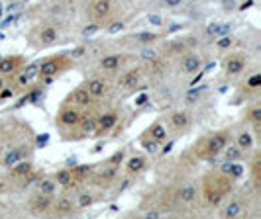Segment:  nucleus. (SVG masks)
Returning a JSON list of instances; mask_svg holds the SVG:
<instances>
[{"mask_svg":"<svg viewBox=\"0 0 261 219\" xmlns=\"http://www.w3.org/2000/svg\"><path fill=\"white\" fill-rule=\"evenodd\" d=\"M230 141V131H218L214 133L212 137H208V143H206V155L216 157L218 153H222L226 149V145Z\"/></svg>","mask_w":261,"mask_h":219,"instance_id":"f257e3e1","label":"nucleus"},{"mask_svg":"<svg viewBox=\"0 0 261 219\" xmlns=\"http://www.w3.org/2000/svg\"><path fill=\"white\" fill-rule=\"evenodd\" d=\"M51 196L49 194H41L39 192V196H36L34 200H32V209L36 211V213H45L49 207H51Z\"/></svg>","mask_w":261,"mask_h":219,"instance_id":"f03ea898","label":"nucleus"},{"mask_svg":"<svg viewBox=\"0 0 261 219\" xmlns=\"http://www.w3.org/2000/svg\"><path fill=\"white\" fill-rule=\"evenodd\" d=\"M59 61H61V59H57V57L45 59L43 63L39 65V77L49 78V77H53V75H57V71H59Z\"/></svg>","mask_w":261,"mask_h":219,"instance_id":"7ed1b4c3","label":"nucleus"},{"mask_svg":"<svg viewBox=\"0 0 261 219\" xmlns=\"http://www.w3.org/2000/svg\"><path fill=\"white\" fill-rule=\"evenodd\" d=\"M244 65H246V59H244L242 55H234V57H230L228 63H226V73H228L230 77L240 75V73L244 71Z\"/></svg>","mask_w":261,"mask_h":219,"instance_id":"20e7f679","label":"nucleus"},{"mask_svg":"<svg viewBox=\"0 0 261 219\" xmlns=\"http://www.w3.org/2000/svg\"><path fill=\"white\" fill-rule=\"evenodd\" d=\"M220 170H222L224 176H230V178H240V176L244 174V170H246V168L242 167V165H238L236 161H226Z\"/></svg>","mask_w":261,"mask_h":219,"instance_id":"39448f33","label":"nucleus"},{"mask_svg":"<svg viewBox=\"0 0 261 219\" xmlns=\"http://www.w3.org/2000/svg\"><path fill=\"white\" fill-rule=\"evenodd\" d=\"M177 198H179V202H183V204H193L196 198V186L195 184H183V186L179 188Z\"/></svg>","mask_w":261,"mask_h":219,"instance_id":"423d86ee","label":"nucleus"},{"mask_svg":"<svg viewBox=\"0 0 261 219\" xmlns=\"http://www.w3.org/2000/svg\"><path fill=\"white\" fill-rule=\"evenodd\" d=\"M59 121H61L63 126H67V128H73V126H77L79 121H81V114H79L77 110L69 108V110H63V112H61Z\"/></svg>","mask_w":261,"mask_h":219,"instance_id":"0eeeda50","label":"nucleus"},{"mask_svg":"<svg viewBox=\"0 0 261 219\" xmlns=\"http://www.w3.org/2000/svg\"><path fill=\"white\" fill-rule=\"evenodd\" d=\"M110 10H112L110 0H94V4H92V16L94 18H105L110 14Z\"/></svg>","mask_w":261,"mask_h":219,"instance_id":"6e6552de","label":"nucleus"},{"mask_svg":"<svg viewBox=\"0 0 261 219\" xmlns=\"http://www.w3.org/2000/svg\"><path fill=\"white\" fill-rule=\"evenodd\" d=\"M138 82H140V71L138 69H132V71H128L124 77L120 78L118 86H122V88H134Z\"/></svg>","mask_w":261,"mask_h":219,"instance_id":"1a4fd4ad","label":"nucleus"},{"mask_svg":"<svg viewBox=\"0 0 261 219\" xmlns=\"http://www.w3.org/2000/svg\"><path fill=\"white\" fill-rule=\"evenodd\" d=\"M55 184L63 186V188H71L73 186V170L69 168H61L55 172Z\"/></svg>","mask_w":261,"mask_h":219,"instance_id":"9d476101","label":"nucleus"},{"mask_svg":"<svg viewBox=\"0 0 261 219\" xmlns=\"http://www.w3.org/2000/svg\"><path fill=\"white\" fill-rule=\"evenodd\" d=\"M26 155H28V149H24V147L12 149V151H8V153L4 155V165H6V167H14L18 161H22Z\"/></svg>","mask_w":261,"mask_h":219,"instance_id":"9b49d317","label":"nucleus"},{"mask_svg":"<svg viewBox=\"0 0 261 219\" xmlns=\"http://www.w3.org/2000/svg\"><path fill=\"white\" fill-rule=\"evenodd\" d=\"M57 38H59V32H57V27H53V26L43 27V29L39 32V41H41L43 45H49L53 41H57Z\"/></svg>","mask_w":261,"mask_h":219,"instance_id":"f8f14e48","label":"nucleus"},{"mask_svg":"<svg viewBox=\"0 0 261 219\" xmlns=\"http://www.w3.org/2000/svg\"><path fill=\"white\" fill-rule=\"evenodd\" d=\"M202 65V59L198 55H187L183 59V71L185 73H196Z\"/></svg>","mask_w":261,"mask_h":219,"instance_id":"ddd939ff","label":"nucleus"},{"mask_svg":"<svg viewBox=\"0 0 261 219\" xmlns=\"http://www.w3.org/2000/svg\"><path fill=\"white\" fill-rule=\"evenodd\" d=\"M36 77H39V65H36V63H30L26 67V71L20 75V78H18V82L20 84H28L30 80H34Z\"/></svg>","mask_w":261,"mask_h":219,"instance_id":"4468645a","label":"nucleus"},{"mask_svg":"<svg viewBox=\"0 0 261 219\" xmlns=\"http://www.w3.org/2000/svg\"><path fill=\"white\" fill-rule=\"evenodd\" d=\"M204 196H206V202H208V204H212V206H218V204L222 202L224 192H222V190H218L216 186H206V188H204Z\"/></svg>","mask_w":261,"mask_h":219,"instance_id":"2eb2a0df","label":"nucleus"},{"mask_svg":"<svg viewBox=\"0 0 261 219\" xmlns=\"http://www.w3.org/2000/svg\"><path fill=\"white\" fill-rule=\"evenodd\" d=\"M30 172H32V165L26 163L24 159H22V161H18V163L12 167L14 178H24V176H30Z\"/></svg>","mask_w":261,"mask_h":219,"instance_id":"dca6fc26","label":"nucleus"},{"mask_svg":"<svg viewBox=\"0 0 261 219\" xmlns=\"http://www.w3.org/2000/svg\"><path fill=\"white\" fill-rule=\"evenodd\" d=\"M87 90H89V94L91 96H105L106 94V84L105 80H98V78H94V80H91L89 82V86H87Z\"/></svg>","mask_w":261,"mask_h":219,"instance_id":"f3484780","label":"nucleus"},{"mask_svg":"<svg viewBox=\"0 0 261 219\" xmlns=\"http://www.w3.org/2000/svg\"><path fill=\"white\" fill-rule=\"evenodd\" d=\"M71 100L75 104H79V106H89L92 100V96L89 94V90L87 88H79V90L73 92V96H71Z\"/></svg>","mask_w":261,"mask_h":219,"instance_id":"a211bd4d","label":"nucleus"},{"mask_svg":"<svg viewBox=\"0 0 261 219\" xmlns=\"http://www.w3.org/2000/svg\"><path fill=\"white\" fill-rule=\"evenodd\" d=\"M116 123H118L116 114H105V116L98 119V129H100V131H110Z\"/></svg>","mask_w":261,"mask_h":219,"instance_id":"6ab92c4d","label":"nucleus"},{"mask_svg":"<svg viewBox=\"0 0 261 219\" xmlns=\"http://www.w3.org/2000/svg\"><path fill=\"white\" fill-rule=\"evenodd\" d=\"M169 123L175 129H183V128H187V123H189V116H187L185 112H175V114H171Z\"/></svg>","mask_w":261,"mask_h":219,"instance_id":"aec40b11","label":"nucleus"},{"mask_svg":"<svg viewBox=\"0 0 261 219\" xmlns=\"http://www.w3.org/2000/svg\"><path fill=\"white\" fill-rule=\"evenodd\" d=\"M120 65H122V57H120V55H108V57H105V59L100 61V67H102L105 71H114Z\"/></svg>","mask_w":261,"mask_h":219,"instance_id":"412c9836","label":"nucleus"},{"mask_svg":"<svg viewBox=\"0 0 261 219\" xmlns=\"http://www.w3.org/2000/svg\"><path fill=\"white\" fill-rule=\"evenodd\" d=\"M232 32V26L230 24H212L208 27L210 36H216V38H222V36H230Z\"/></svg>","mask_w":261,"mask_h":219,"instance_id":"4be33fe9","label":"nucleus"},{"mask_svg":"<svg viewBox=\"0 0 261 219\" xmlns=\"http://www.w3.org/2000/svg\"><path fill=\"white\" fill-rule=\"evenodd\" d=\"M242 204H240V200H234V202H230L228 206H226V209H224V215L226 217H240L242 215Z\"/></svg>","mask_w":261,"mask_h":219,"instance_id":"5701e85b","label":"nucleus"},{"mask_svg":"<svg viewBox=\"0 0 261 219\" xmlns=\"http://www.w3.org/2000/svg\"><path fill=\"white\" fill-rule=\"evenodd\" d=\"M149 135H151V139H155L157 143H163L167 139V129L163 128L161 123H155L153 128L149 129Z\"/></svg>","mask_w":261,"mask_h":219,"instance_id":"b1692460","label":"nucleus"},{"mask_svg":"<svg viewBox=\"0 0 261 219\" xmlns=\"http://www.w3.org/2000/svg\"><path fill=\"white\" fill-rule=\"evenodd\" d=\"M251 145H253V137L249 135L248 131H242V133L238 135V147H240L242 151H248V149H251Z\"/></svg>","mask_w":261,"mask_h":219,"instance_id":"393cba45","label":"nucleus"},{"mask_svg":"<svg viewBox=\"0 0 261 219\" xmlns=\"http://www.w3.org/2000/svg\"><path fill=\"white\" fill-rule=\"evenodd\" d=\"M16 65H18V59H16V57L0 59V73H2V75H8V73H12L14 69H16Z\"/></svg>","mask_w":261,"mask_h":219,"instance_id":"a878e982","label":"nucleus"},{"mask_svg":"<svg viewBox=\"0 0 261 219\" xmlns=\"http://www.w3.org/2000/svg\"><path fill=\"white\" fill-rule=\"evenodd\" d=\"M144 167H145L144 157H132L130 161H128V170L130 172H140V170H144Z\"/></svg>","mask_w":261,"mask_h":219,"instance_id":"bb28decb","label":"nucleus"},{"mask_svg":"<svg viewBox=\"0 0 261 219\" xmlns=\"http://www.w3.org/2000/svg\"><path fill=\"white\" fill-rule=\"evenodd\" d=\"M83 131H85V133H89V135L96 133V131H98V119H94V117H87V119L83 121Z\"/></svg>","mask_w":261,"mask_h":219,"instance_id":"cd10ccee","label":"nucleus"},{"mask_svg":"<svg viewBox=\"0 0 261 219\" xmlns=\"http://www.w3.org/2000/svg\"><path fill=\"white\" fill-rule=\"evenodd\" d=\"M202 90H204V86H198V88H196V86H193L191 90L187 92V96H185V100H187V102H189V104H195L196 100L200 98V94H202Z\"/></svg>","mask_w":261,"mask_h":219,"instance_id":"c85d7f7f","label":"nucleus"},{"mask_svg":"<svg viewBox=\"0 0 261 219\" xmlns=\"http://www.w3.org/2000/svg\"><path fill=\"white\" fill-rule=\"evenodd\" d=\"M55 209H57V213H69V211L73 209V202L63 198V200H59V202L55 204Z\"/></svg>","mask_w":261,"mask_h":219,"instance_id":"c756f323","label":"nucleus"},{"mask_svg":"<svg viewBox=\"0 0 261 219\" xmlns=\"http://www.w3.org/2000/svg\"><path fill=\"white\" fill-rule=\"evenodd\" d=\"M55 188H57L55 182L49 180V178H45V180L39 182V192L41 194H49V196H51V194L55 192Z\"/></svg>","mask_w":261,"mask_h":219,"instance_id":"7c9ffc66","label":"nucleus"},{"mask_svg":"<svg viewBox=\"0 0 261 219\" xmlns=\"http://www.w3.org/2000/svg\"><path fill=\"white\" fill-rule=\"evenodd\" d=\"M240 157H242V149L240 147H228L226 149V161H240Z\"/></svg>","mask_w":261,"mask_h":219,"instance_id":"2f4dec72","label":"nucleus"},{"mask_svg":"<svg viewBox=\"0 0 261 219\" xmlns=\"http://www.w3.org/2000/svg\"><path fill=\"white\" fill-rule=\"evenodd\" d=\"M136 39L140 41V43H144V45H149V43H153L157 39V34H151V32H145V34H138Z\"/></svg>","mask_w":261,"mask_h":219,"instance_id":"473e14b6","label":"nucleus"},{"mask_svg":"<svg viewBox=\"0 0 261 219\" xmlns=\"http://www.w3.org/2000/svg\"><path fill=\"white\" fill-rule=\"evenodd\" d=\"M116 176V165H112L110 168H105L100 174H98V180H110V178H114Z\"/></svg>","mask_w":261,"mask_h":219,"instance_id":"72a5a7b5","label":"nucleus"},{"mask_svg":"<svg viewBox=\"0 0 261 219\" xmlns=\"http://www.w3.org/2000/svg\"><path fill=\"white\" fill-rule=\"evenodd\" d=\"M232 38L230 36H222V38H218V41H216V47L218 49H228V47H232Z\"/></svg>","mask_w":261,"mask_h":219,"instance_id":"f704fd0d","label":"nucleus"},{"mask_svg":"<svg viewBox=\"0 0 261 219\" xmlns=\"http://www.w3.org/2000/svg\"><path fill=\"white\" fill-rule=\"evenodd\" d=\"M91 204H92V196H91V194H83V196H81V198L77 200V206L81 207V209H83V207H89Z\"/></svg>","mask_w":261,"mask_h":219,"instance_id":"c9c22d12","label":"nucleus"},{"mask_svg":"<svg viewBox=\"0 0 261 219\" xmlns=\"http://www.w3.org/2000/svg\"><path fill=\"white\" fill-rule=\"evenodd\" d=\"M142 145H144V149L147 151V153H157V151H159V143H157L155 139H151V141H144Z\"/></svg>","mask_w":261,"mask_h":219,"instance_id":"e433bc0d","label":"nucleus"},{"mask_svg":"<svg viewBox=\"0 0 261 219\" xmlns=\"http://www.w3.org/2000/svg\"><path fill=\"white\" fill-rule=\"evenodd\" d=\"M259 165H261V159H259V155H257L253 159V165H251V172H253L255 182H259Z\"/></svg>","mask_w":261,"mask_h":219,"instance_id":"4c0bfd02","label":"nucleus"},{"mask_svg":"<svg viewBox=\"0 0 261 219\" xmlns=\"http://www.w3.org/2000/svg\"><path fill=\"white\" fill-rule=\"evenodd\" d=\"M249 117H251V121H253L255 126L259 123V121H261V108H259V106H255V108L251 110V114H249Z\"/></svg>","mask_w":261,"mask_h":219,"instance_id":"58836bf2","label":"nucleus"},{"mask_svg":"<svg viewBox=\"0 0 261 219\" xmlns=\"http://www.w3.org/2000/svg\"><path fill=\"white\" fill-rule=\"evenodd\" d=\"M142 59H144V61H151V59H155V51H153L151 47H145L144 51H142Z\"/></svg>","mask_w":261,"mask_h":219,"instance_id":"ea45409f","label":"nucleus"},{"mask_svg":"<svg viewBox=\"0 0 261 219\" xmlns=\"http://www.w3.org/2000/svg\"><path fill=\"white\" fill-rule=\"evenodd\" d=\"M47 141H49V133H41V135H38V141H36V145L41 149V147H45V145H47Z\"/></svg>","mask_w":261,"mask_h":219,"instance_id":"a19ab883","label":"nucleus"},{"mask_svg":"<svg viewBox=\"0 0 261 219\" xmlns=\"http://www.w3.org/2000/svg\"><path fill=\"white\" fill-rule=\"evenodd\" d=\"M122 29H124V24L122 22H114V24H110V27H108V34H118Z\"/></svg>","mask_w":261,"mask_h":219,"instance_id":"79ce46f5","label":"nucleus"},{"mask_svg":"<svg viewBox=\"0 0 261 219\" xmlns=\"http://www.w3.org/2000/svg\"><path fill=\"white\" fill-rule=\"evenodd\" d=\"M12 94H14V90L12 88H0V100H8V98H12Z\"/></svg>","mask_w":261,"mask_h":219,"instance_id":"37998d69","label":"nucleus"},{"mask_svg":"<svg viewBox=\"0 0 261 219\" xmlns=\"http://www.w3.org/2000/svg\"><path fill=\"white\" fill-rule=\"evenodd\" d=\"M248 84L251 86V88H257V86L261 84V75H253V77L248 80Z\"/></svg>","mask_w":261,"mask_h":219,"instance_id":"c03bdc74","label":"nucleus"},{"mask_svg":"<svg viewBox=\"0 0 261 219\" xmlns=\"http://www.w3.org/2000/svg\"><path fill=\"white\" fill-rule=\"evenodd\" d=\"M122 161H124V151H118V153H114V157L110 159L112 165H118V163H122Z\"/></svg>","mask_w":261,"mask_h":219,"instance_id":"a18cd8bd","label":"nucleus"},{"mask_svg":"<svg viewBox=\"0 0 261 219\" xmlns=\"http://www.w3.org/2000/svg\"><path fill=\"white\" fill-rule=\"evenodd\" d=\"M163 4H165L167 8H177V6L183 4V0H163Z\"/></svg>","mask_w":261,"mask_h":219,"instance_id":"49530a36","label":"nucleus"},{"mask_svg":"<svg viewBox=\"0 0 261 219\" xmlns=\"http://www.w3.org/2000/svg\"><path fill=\"white\" fill-rule=\"evenodd\" d=\"M147 22L153 24V26H161V18L155 16V14H149V16H147Z\"/></svg>","mask_w":261,"mask_h":219,"instance_id":"de8ad7c7","label":"nucleus"},{"mask_svg":"<svg viewBox=\"0 0 261 219\" xmlns=\"http://www.w3.org/2000/svg\"><path fill=\"white\" fill-rule=\"evenodd\" d=\"M96 29H100V27L96 26V24H91V26L85 27V32H83V34H85V36H92V34L96 32Z\"/></svg>","mask_w":261,"mask_h":219,"instance_id":"09e8293b","label":"nucleus"},{"mask_svg":"<svg viewBox=\"0 0 261 219\" xmlns=\"http://www.w3.org/2000/svg\"><path fill=\"white\" fill-rule=\"evenodd\" d=\"M222 6L226 8V10H232L236 4H234V0H222Z\"/></svg>","mask_w":261,"mask_h":219,"instance_id":"8fccbe9b","label":"nucleus"},{"mask_svg":"<svg viewBox=\"0 0 261 219\" xmlns=\"http://www.w3.org/2000/svg\"><path fill=\"white\" fill-rule=\"evenodd\" d=\"M145 100H147V94H142V96H138V98H136V106H142Z\"/></svg>","mask_w":261,"mask_h":219,"instance_id":"3c124183","label":"nucleus"},{"mask_svg":"<svg viewBox=\"0 0 261 219\" xmlns=\"http://www.w3.org/2000/svg\"><path fill=\"white\" fill-rule=\"evenodd\" d=\"M202 77H204V75H202V73H198V77L193 78V80H191V86H196V84H198V82L202 80Z\"/></svg>","mask_w":261,"mask_h":219,"instance_id":"603ef678","label":"nucleus"},{"mask_svg":"<svg viewBox=\"0 0 261 219\" xmlns=\"http://www.w3.org/2000/svg\"><path fill=\"white\" fill-rule=\"evenodd\" d=\"M145 217H149V219H157V217H159V213H157V211H147V213H145Z\"/></svg>","mask_w":261,"mask_h":219,"instance_id":"864d4df0","label":"nucleus"},{"mask_svg":"<svg viewBox=\"0 0 261 219\" xmlns=\"http://www.w3.org/2000/svg\"><path fill=\"white\" fill-rule=\"evenodd\" d=\"M171 149H173V141H171V143H167V145H165V147H163V155H167V153H169Z\"/></svg>","mask_w":261,"mask_h":219,"instance_id":"5fc2aeb1","label":"nucleus"},{"mask_svg":"<svg viewBox=\"0 0 261 219\" xmlns=\"http://www.w3.org/2000/svg\"><path fill=\"white\" fill-rule=\"evenodd\" d=\"M251 4H253V0H248V2H244V4L240 6V10H246V8H249Z\"/></svg>","mask_w":261,"mask_h":219,"instance_id":"6e6d98bb","label":"nucleus"},{"mask_svg":"<svg viewBox=\"0 0 261 219\" xmlns=\"http://www.w3.org/2000/svg\"><path fill=\"white\" fill-rule=\"evenodd\" d=\"M87 170H89V167H79V168H77V172H79V174H85Z\"/></svg>","mask_w":261,"mask_h":219,"instance_id":"4d7b16f0","label":"nucleus"},{"mask_svg":"<svg viewBox=\"0 0 261 219\" xmlns=\"http://www.w3.org/2000/svg\"><path fill=\"white\" fill-rule=\"evenodd\" d=\"M179 29H181V26H179V24H175V26L169 27V32H179Z\"/></svg>","mask_w":261,"mask_h":219,"instance_id":"13d9d810","label":"nucleus"},{"mask_svg":"<svg viewBox=\"0 0 261 219\" xmlns=\"http://www.w3.org/2000/svg\"><path fill=\"white\" fill-rule=\"evenodd\" d=\"M67 165H77V159H67Z\"/></svg>","mask_w":261,"mask_h":219,"instance_id":"bf43d9fd","label":"nucleus"},{"mask_svg":"<svg viewBox=\"0 0 261 219\" xmlns=\"http://www.w3.org/2000/svg\"><path fill=\"white\" fill-rule=\"evenodd\" d=\"M2 86H4V82H2V78H0V88H2Z\"/></svg>","mask_w":261,"mask_h":219,"instance_id":"052dcab7","label":"nucleus"},{"mask_svg":"<svg viewBox=\"0 0 261 219\" xmlns=\"http://www.w3.org/2000/svg\"><path fill=\"white\" fill-rule=\"evenodd\" d=\"M0 190H2V184H0Z\"/></svg>","mask_w":261,"mask_h":219,"instance_id":"680f3d73","label":"nucleus"},{"mask_svg":"<svg viewBox=\"0 0 261 219\" xmlns=\"http://www.w3.org/2000/svg\"><path fill=\"white\" fill-rule=\"evenodd\" d=\"M0 102H2V100H0Z\"/></svg>","mask_w":261,"mask_h":219,"instance_id":"e2e57ef3","label":"nucleus"}]
</instances>
